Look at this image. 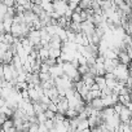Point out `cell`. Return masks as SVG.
Wrapping results in <instances>:
<instances>
[{"mask_svg":"<svg viewBox=\"0 0 132 132\" xmlns=\"http://www.w3.org/2000/svg\"><path fill=\"white\" fill-rule=\"evenodd\" d=\"M62 71H63V75L68 77L73 83L80 80V74L78 73V69L71 62H62Z\"/></svg>","mask_w":132,"mask_h":132,"instance_id":"obj_1","label":"cell"},{"mask_svg":"<svg viewBox=\"0 0 132 132\" xmlns=\"http://www.w3.org/2000/svg\"><path fill=\"white\" fill-rule=\"evenodd\" d=\"M111 73L114 74L118 82H126V79L129 78V69L127 65H123V63H118Z\"/></svg>","mask_w":132,"mask_h":132,"instance_id":"obj_2","label":"cell"},{"mask_svg":"<svg viewBox=\"0 0 132 132\" xmlns=\"http://www.w3.org/2000/svg\"><path fill=\"white\" fill-rule=\"evenodd\" d=\"M52 7H53V12L57 14V16H63L65 12L69 9L68 7V3L65 0H53L52 2Z\"/></svg>","mask_w":132,"mask_h":132,"instance_id":"obj_3","label":"cell"},{"mask_svg":"<svg viewBox=\"0 0 132 132\" xmlns=\"http://www.w3.org/2000/svg\"><path fill=\"white\" fill-rule=\"evenodd\" d=\"M118 118H119L120 123L131 122V109H128L127 106H122L120 111L118 113Z\"/></svg>","mask_w":132,"mask_h":132,"instance_id":"obj_4","label":"cell"},{"mask_svg":"<svg viewBox=\"0 0 132 132\" xmlns=\"http://www.w3.org/2000/svg\"><path fill=\"white\" fill-rule=\"evenodd\" d=\"M95 84L98 87V89L101 91L102 88H105L106 87V84H105V78L104 77H95Z\"/></svg>","mask_w":132,"mask_h":132,"instance_id":"obj_5","label":"cell"},{"mask_svg":"<svg viewBox=\"0 0 132 132\" xmlns=\"http://www.w3.org/2000/svg\"><path fill=\"white\" fill-rule=\"evenodd\" d=\"M86 128H89L88 122H87V119H82V120L78 122V126H77V129H75V131H83V129H86Z\"/></svg>","mask_w":132,"mask_h":132,"instance_id":"obj_6","label":"cell"},{"mask_svg":"<svg viewBox=\"0 0 132 132\" xmlns=\"http://www.w3.org/2000/svg\"><path fill=\"white\" fill-rule=\"evenodd\" d=\"M9 49V47L7 45V44H4L3 42H0V60H2V57H3V54L7 52Z\"/></svg>","mask_w":132,"mask_h":132,"instance_id":"obj_7","label":"cell"},{"mask_svg":"<svg viewBox=\"0 0 132 132\" xmlns=\"http://www.w3.org/2000/svg\"><path fill=\"white\" fill-rule=\"evenodd\" d=\"M54 114H56V113H53V111H51V110H48V109L44 111V115H45L47 119H53V118H54Z\"/></svg>","mask_w":132,"mask_h":132,"instance_id":"obj_8","label":"cell"},{"mask_svg":"<svg viewBox=\"0 0 132 132\" xmlns=\"http://www.w3.org/2000/svg\"><path fill=\"white\" fill-rule=\"evenodd\" d=\"M44 132H49V131H44Z\"/></svg>","mask_w":132,"mask_h":132,"instance_id":"obj_9","label":"cell"},{"mask_svg":"<svg viewBox=\"0 0 132 132\" xmlns=\"http://www.w3.org/2000/svg\"><path fill=\"white\" fill-rule=\"evenodd\" d=\"M14 132H20V131H14Z\"/></svg>","mask_w":132,"mask_h":132,"instance_id":"obj_10","label":"cell"}]
</instances>
